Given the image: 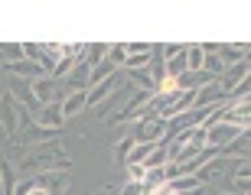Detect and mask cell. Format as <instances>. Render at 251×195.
<instances>
[{
	"label": "cell",
	"instance_id": "4",
	"mask_svg": "<svg viewBox=\"0 0 251 195\" xmlns=\"http://www.w3.org/2000/svg\"><path fill=\"white\" fill-rule=\"evenodd\" d=\"M121 85H127V82H124V68H118L111 78H104L101 85H95V88H88V91H85V104H88V108H98V104H101L108 94H114Z\"/></svg>",
	"mask_w": 251,
	"mask_h": 195
},
{
	"label": "cell",
	"instance_id": "20",
	"mask_svg": "<svg viewBox=\"0 0 251 195\" xmlns=\"http://www.w3.org/2000/svg\"><path fill=\"white\" fill-rule=\"evenodd\" d=\"M0 52H3V65L26 59V56H23V43H3V46H0Z\"/></svg>",
	"mask_w": 251,
	"mask_h": 195
},
{
	"label": "cell",
	"instance_id": "17",
	"mask_svg": "<svg viewBox=\"0 0 251 195\" xmlns=\"http://www.w3.org/2000/svg\"><path fill=\"white\" fill-rule=\"evenodd\" d=\"M114 72H118V68H114V65L108 62V59H104V62H98V65H92V68H88V88H95V85H101L104 78H111Z\"/></svg>",
	"mask_w": 251,
	"mask_h": 195
},
{
	"label": "cell",
	"instance_id": "18",
	"mask_svg": "<svg viewBox=\"0 0 251 195\" xmlns=\"http://www.w3.org/2000/svg\"><path fill=\"white\" fill-rule=\"evenodd\" d=\"M225 68H228V65H225L222 59L215 56V52H205V56H202V72H205V75H212V78H219V75H222Z\"/></svg>",
	"mask_w": 251,
	"mask_h": 195
},
{
	"label": "cell",
	"instance_id": "10",
	"mask_svg": "<svg viewBox=\"0 0 251 195\" xmlns=\"http://www.w3.org/2000/svg\"><path fill=\"white\" fill-rule=\"evenodd\" d=\"M248 147H251V137H248V130H242L235 140H228L215 156H222V159H248Z\"/></svg>",
	"mask_w": 251,
	"mask_h": 195
},
{
	"label": "cell",
	"instance_id": "26",
	"mask_svg": "<svg viewBox=\"0 0 251 195\" xmlns=\"http://www.w3.org/2000/svg\"><path fill=\"white\" fill-rule=\"evenodd\" d=\"M248 91H251V82L245 78L238 88H232V94H228V98H235V101H248Z\"/></svg>",
	"mask_w": 251,
	"mask_h": 195
},
{
	"label": "cell",
	"instance_id": "3",
	"mask_svg": "<svg viewBox=\"0 0 251 195\" xmlns=\"http://www.w3.org/2000/svg\"><path fill=\"white\" fill-rule=\"evenodd\" d=\"M20 111H23V104H17L10 94H0V130L7 133V140L17 137V130H20Z\"/></svg>",
	"mask_w": 251,
	"mask_h": 195
},
{
	"label": "cell",
	"instance_id": "29",
	"mask_svg": "<svg viewBox=\"0 0 251 195\" xmlns=\"http://www.w3.org/2000/svg\"><path fill=\"white\" fill-rule=\"evenodd\" d=\"M95 195H118V186H104V189H98Z\"/></svg>",
	"mask_w": 251,
	"mask_h": 195
},
{
	"label": "cell",
	"instance_id": "23",
	"mask_svg": "<svg viewBox=\"0 0 251 195\" xmlns=\"http://www.w3.org/2000/svg\"><path fill=\"white\" fill-rule=\"evenodd\" d=\"M127 166V182H144L147 179V166L144 163H124Z\"/></svg>",
	"mask_w": 251,
	"mask_h": 195
},
{
	"label": "cell",
	"instance_id": "11",
	"mask_svg": "<svg viewBox=\"0 0 251 195\" xmlns=\"http://www.w3.org/2000/svg\"><path fill=\"white\" fill-rule=\"evenodd\" d=\"M39 189H46L49 195H65L69 189V173H43V176H33Z\"/></svg>",
	"mask_w": 251,
	"mask_h": 195
},
{
	"label": "cell",
	"instance_id": "1",
	"mask_svg": "<svg viewBox=\"0 0 251 195\" xmlns=\"http://www.w3.org/2000/svg\"><path fill=\"white\" fill-rule=\"evenodd\" d=\"M13 169H17V179H33L43 173H72V156L62 150H49V153H36V156L29 153V156L17 159Z\"/></svg>",
	"mask_w": 251,
	"mask_h": 195
},
{
	"label": "cell",
	"instance_id": "13",
	"mask_svg": "<svg viewBox=\"0 0 251 195\" xmlns=\"http://www.w3.org/2000/svg\"><path fill=\"white\" fill-rule=\"evenodd\" d=\"M59 108H62V117H65V121H69V117H75V114H82L85 108H88V104H85V91H69L62 101H59Z\"/></svg>",
	"mask_w": 251,
	"mask_h": 195
},
{
	"label": "cell",
	"instance_id": "6",
	"mask_svg": "<svg viewBox=\"0 0 251 195\" xmlns=\"http://www.w3.org/2000/svg\"><path fill=\"white\" fill-rule=\"evenodd\" d=\"M202 130H205V147L215 150V153H219L228 140H235L238 133H242V130L232 127V124H212V127H202Z\"/></svg>",
	"mask_w": 251,
	"mask_h": 195
},
{
	"label": "cell",
	"instance_id": "7",
	"mask_svg": "<svg viewBox=\"0 0 251 195\" xmlns=\"http://www.w3.org/2000/svg\"><path fill=\"white\" fill-rule=\"evenodd\" d=\"M245 78H248V59H242V62L228 65V68L219 75V88H222L225 94H232V88H238Z\"/></svg>",
	"mask_w": 251,
	"mask_h": 195
},
{
	"label": "cell",
	"instance_id": "2",
	"mask_svg": "<svg viewBox=\"0 0 251 195\" xmlns=\"http://www.w3.org/2000/svg\"><path fill=\"white\" fill-rule=\"evenodd\" d=\"M130 140L134 143H163L167 140V121L144 117V121H137V127L130 130Z\"/></svg>",
	"mask_w": 251,
	"mask_h": 195
},
{
	"label": "cell",
	"instance_id": "5",
	"mask_svg": "<svg viewBox=\"0 0 251 195\" xmlns=\"http://www.w3.org/2000/svg\"><path fill=\"white\" fill-rule=\"evenodd\" d=\"M52 137H59V130H46V127H39V124H29V127L17 130V137L10 140V143H20V147H36V143H49Z\"/></svg>",
	"mask_w": 251,
	"mask_h": 195
},
{
	"label": "cell",
	"instance_id": "15",
	"mask_svg": "<svg viewBox=\"0 0 251 195\" xmlns=\"http://www.w3.org/2000/svg\"><path fill=\"white\" fill-rule=\"evenodd\" d=\"M17 169L10 159H0V195H13L17 192Z\"/></svg>",
	"mask_w": 251,
	"mask_h": 195
},
{
	"label": "cell",
	"instance_id": "28",
	"mask_svg": "<svg viewBox=\"0 0 251 195\" xmlns=\"http://www.w3.org/2000/svg\"><path fill=\"white\" fill-rule=\"evenodd\" d=\"M26 195H49V192H46V189H39V186H36V182H29V189H26Z\"/></svg>",
	"mask_w": 251,
	"mask_h": 195
},
{
	"label": "cell",
	"instance_id": "16",
	"mask_svg": "<svg viewBox=\"0 0 251 195\" xmlns=\"http://www.w3.org/2000/svg\"><path fill=\"white\" fill-rule=\"evenodd\" d=\"M215 56L222 59L225 65H235L248 56V43H232V46H215Z\"/></svg>",
	"mask_w": 251,
	"mask_h": 195
},
{
	"label": "cell",
	"instance_id": "22",
	"mask_svg": "<svg viewBox=\"0 0 251 195\" xmlns=\"http://www.w3.org/2000/svg\"><path fill=\"white\" fill-rule=\"evenodd\" d=\"M153 147H157V143H134V150H130L127 163H147V156L153 153Z\"/></svg>",
	"mask_w": 251,
	"mask_h": 195
},
{
	"label": "cell",
	"instance_id": "19",
	"mask_svg": "<svg viewBox=\"0 0 251 195\" xmlns=\"http://www.w3.org/2000/svg\"><path fill=\"white\" fill-rule=\"evenodd\" d=\"M167 163H170L167 147H163V143H157V147H153V153L147 156V163H144V166H147V169H160V166H167Z\"/></svg>",
	"mask_w": 251,
	"mask_h": 195
},
{
	"label": "cell",
	"instance_id": "12",
	"mask_svg": "<svg viewBox=\"0 0 251 195\" xmlns=\"http://www.w3.org/2000/svg\"><path fill=\"white\" fill-rule=\"evenodd\" d=\"M36 124H39V127H46V130H62L65 117H62V108H59V101L43 104V108H39V114H36Z\"/></svg>",
	"mask_w": 251,
	"mask_h": 195
},
{
	"label": "cell",
	"instance_id": "27",
	"mask_svg": "<svg viewBox=\"0 0 251 195\" xmlns=\"http://www.w3.org/2000/svg\"><path fill=\"white\" fill-rule=\"evenodd\" d=\"M118 195H144V182H124Z\"/></svg>",
	"mask_w": 251,
	"mask_h": 195
},
{
	"label": "cell",
	"instance_id": "21",
	"mask_svg": "<svg viewBox=\"0 0 251 195\" xmlns=\"http://www.w3.org/2000/svg\"><path fill=\"white\" fill-rule=\"evenodd\" d=\"M170 186L176 189V192H183V195H186V192H196V189H202L196 176H176V179H170Z\"/></svg>",
	"mask_w": 251,
	"mask_h": 195
},
{
	"label": "cell",
	"instance_id": "8",
	"mask_svg": "<svg viewBox=\"0 0 251 195\" xmlns=\"http://www.w3.org/2000/svg\"><path fill=\"white\" fill-rule=\"evenodd\" d=\"M56 78L52 75H43V78H36V82H29V88H33V98L39 101V108L43 104H52V101H59V88H56Z\"/></svg>",
	"mask_w": 251,
	"mask_h": 195
},
{
	"label": "cell",
	"instance_id": "24",
	"mask_svg": "<svg viewBox=\"0 0 251 195\" xmlns=\"http://www.w3.org/2000/svg\"><path fill=\"white\" fill-rule=\"evenodd\" d=\"M153 52H157L163 62H170L173 56H179V52H183V46H176V43H170V46H153Z\"/></svg>",
	"mask_w": 251,
	"mask_h": 195
},
{
	"label": "cell",
	"instance_id": "25",
	"mask_svg": "<svg viewBox=\"0 0 251 195\" xmlns=\"http://www.w3.org/2000/svg\"><path fill=\"white\" fill-rule=\"evenodd\" d=\"M130 150H134V140H130V133H124V137L118 140V159H121V163H127Z\"/></svg>",
	"mask_w": 251,
	"mask_h": 195
},
{
	"label": "cell",
	"instance_id": "14",
	"mask_svg": "<svg viewBox=\"0 0 251 195\" xmlns=\"http://www.w3.org/2000/svg\"><path fill=\"white\" fill-rule=\"evenodd\" d=\"M65 85H69L72 91H88V65H85L82 59L72 65V72L65 75Z\"/></svg>",
	"mask_w": 251,
	"mask_h": 195
},
{
	"label": "cell",
	"instance_id": "30",
	"mask_svg": "<svg viewBox=\"0 0 251 195\" xmlns=\"http://www.w3.org/2000/svg\"><path fill=\"white\" fill-rule=\"evenodd\" d=\"M225 195H228V192H225Z\"/></svg>",
	"mask_w": 251,
	"mask_h": 195
},
{
	"label": "cell",
	"instance_id": "9",
	"mask_svg": "<svg viewBox=\"0 0 251 195\" xmlns=\"http://www.w3.org/2000/svg\"><path fill=\"white\" fill-rule=\"evenodd\" d=\"M3 72H7L10 78H23V82H36V78H43V75H46L36 62H29V59H20V62L3 65Z\"/></svg>",
	"mask_w": 251,
	"mask_h": 195
}]
</instances>
